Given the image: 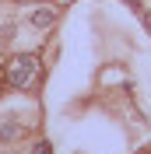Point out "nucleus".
Returning a JSON list of instances; mask_svg holds the SVG:
<instances>
[{
	"instance_id": "3",
	"label": "nucleus",
	"mask_w": 151,
	"mask_h": 154,
	"mask_svg": "<svg viewBox=\"0 0 151 154\" xmlns=\"http://www.w3.org/2000/svg\"><path fill=\"white\" fill-rule=\"evenodd\" d=\"M32 154H49V144H46V140H42V144H35V151H32Z\"/></svg>"
},
{
	"instance_id": "1",
	"label": "nucleus",
	"mask_w": 151,
	"mask_h": 154,
	"mask_svg": "<svg viewBox=\"0 0 151 154\" xmlns=\"http://www.w3.org/2000/svg\"><path fill=\"white\" fill-rule=\"evenodd\" d=\"M35 74H39V56H32V53L11 56L7 70H4V77H7L11 88H28L32 81H35Z\"/></svg>"
},
{
	"instance_id": "2",
	"label": "nucleus",
	"mask_w": 151,
	"mask_h": 154,
	"mask_svg": "<svg viewBox=\"0 0 151 154\" xmlns=\"http://www.w3.org/2000/svg\"><path fill=\"white\" fill-rule=\"evenodd\" d=\"M32 25H35V28H49V25H53V21H56V11L53 7H35L32 11Z\"/></svg>"
}]
</instances>
